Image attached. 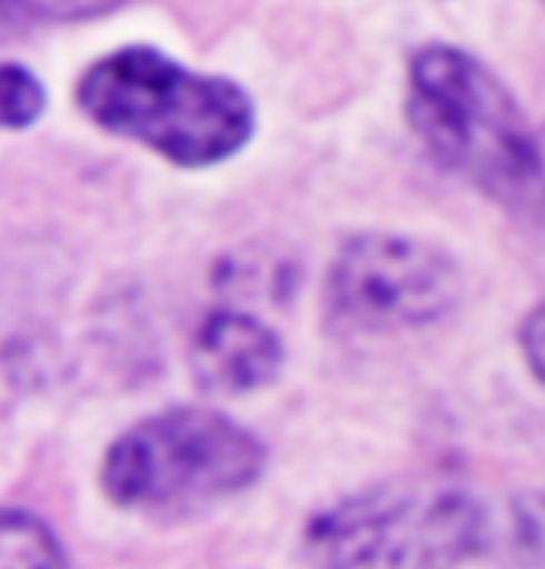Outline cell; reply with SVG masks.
I'll use <instances>...</instances> for the list:
<instances>
[{
    "mask_svg": "<svg viewBox=\"0 0 545 569\" xmlns=\"http://www.w3.org/2000/svg\"><path fill=\"white\" fill-rule=\"evenodd\" d=\"M46 93L24 67L0 64V128H24L43 112Z\"/></svg>",
    "mask_w": 545,
    "mask_h": 569,
    "instance_id": "ba28073f",
    "label": "cell"
},
{
    "mask_svg": "<svg viewBox=\"0 0 545 569\" xmlns=\"http://www.w3.org/2000/svg\"><path fill=\"white\" fill-rule=\"evenodd\" d=\"M78 99L93 123L184 168L227 160L254 133V104L240 86L152 49L109 53L83 74Z\"/></svg>",
    "mask_w": 545,
    "mask_h": 569,
    "instance_id": "6da1fadb",
    "label": "cell"
},
{
    "mask_svg": "<svg viewBox=\"0 0 545 569\" xmlns=\"http://www.w3.org/2000/svg\"><path fill=\"white\" fill-rule=\"evenodd\" d=\"M410 120L445 166L508 208L545 202V162L508 91L468 53L434 46L410 67Z\"/></svg>",
    "mask_w": 545,
    "mask_h": 569,
    "instance_id": "7a4b0ae2",
    "label": "cell"
},
{
    "mask_svg": "<svg viewBox=\"0 0 545 569\" xmlns=\"http://www.w3.org/2000/svg\"><path fill=\"white\" fill-rule=\"evenodd\" d=\"M283 347L256 317L242 311H216L197 330L192 368L197 381L218 395H248L279 372Z\"/></svg>",
    "mask_w": 545,
    "mask_h": 569,
    "instance_id": "8992f818",
    "label": "cell"
},
{
    "mask_svg": "<svg viewBox=\"0 0 545 569\" xmlns=\"http://www.w3.org/2000/svg\"><path fill=\"white\" fill-rule=\"evenodd\" d=\"M264 460L254 433L221 412L174 408L109 447L101 485L128 511L181 513L237 496L261 477Z\"/></svg>",
    "mask_w": 545,
    "mask_h": 569,
    "instance_id": "277c9868",
    "label": "cell"
},
{
    "mask_svg": "<svg viewBox=\"0 0 545 569\" xmlns=\"http://www.w3.org/2000/svg\"><path fill=\"white\" fill-rule=\"evenodd\" d=\"M493 521L453 482H392L315 517L306 551L317 569H458L487 551Z\"/></svg>",
    "mask_w": 545,
    "mask_h": 569,
    "instance_id": "3957f363",
    "label": "cell"
},
{
    "mask_svg": "<svg viewBox=\"0 0 545 569\" xmlns=\"http://www.w3.org/2000/svg\"><path fill=\"white\" fill-rule=\"evenodd\" d=\"M38 11L57 19H80L109 9L115 0H30Z\"/></svg>",
    "mask_w": 545,
    "mask_h": 569,
    "instance_id": "30bf717a",
    "label": "cell"
},
{
    "mask_svg": "<svg viewBox=\"0 0 545 569\" xmlns=\"http://www.w3.org/2000/svg\"><path fill=\"white\" fill-rule=\"evenodd\" d=\"M458 296L460 274L449 256L394 234L351 240L327 280L333 311L365 330L420 328L445 317Z\"/></svg>",
    "mask_w": 545,
    "mask_h": 569,
    "instance_id": "5b68a950",
    "label": "cell"
},
{
    "mask_svg": "<svg viewBox=\"0 0 545 569\" xmlns=\"http://www.w3.org/2000/svg\"><path fill=\"white\" fill-rule=\"evenodd\" d=\"M522 349L529 368L545 383V307L535 309L522 328Z\"/></svg>",
    "mask_w": 545,
    "mask_h": 569,
    "instance_id": "9c48e42d",
    "label": "cell"
},
{
    "mask_svg": "<svg viewBox=\"0 0 545 569\" xmlns=\"http://www.w3.org/2000/svg\"><path fill=\"white\" fill-rule=\"evenodd\" d=\"M0 569H67V561L43 521L22 511H0Z\"/></svg>",
    "mask_w": 545,
    "mask_h": 569,
    "instance_id": "52a82bcc",
    "label": "cell"
}]
</instances>
